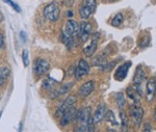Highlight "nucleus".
<instances>
[{
  "label": "nucleus",
  "instance_id": "obj_1",
  "mask_svg": "<svg viewBox=\"0 0 156 132\" xmlns=\"http://www.w3.org/2000/svg\"><path fill=\"white\" fill-rule=\"evenodd\" d=\"M78 28L79 24L74 20H69L65 24L64 30H62V41L66 45L70 47V44L74 45V35L78 34Z\"/></svg>",
  "mask_w": 156,
  "mask_h": 132
},
{
  "label": "nucleus",
  "instance_id": "obj_2",
  "mask_svg": "<svg viewBox=\"0 0 156 132\" xmlns=\"http://www.w3.org/2000/svg\"><path fill=\"white\" fill-rule=\"evenodd\" d=\"M59 6L56 2H51L47 4L44 9V17L51 22H55L59 18Z\"/></svg>",
  "mask_w": 156,
  "mask_h": 132
},
{
  "label": "nucleus",
  "instance_id": "obj_3",
  "mask_svg": "<svg viewBox=\"0 0 156 132\" xmlns=\"http://www.w3.org/2000/svg\"><path fill=\"white\" fill-rule=\"evenodd\" d=\"M75 102H76V97H75V96H69L64 102L60 104L59 107L57 108L56 112H55V116H56V118H62L70 108L73 107Z\"/></svg>",
  "mask_w": 156,
  "mask_h": 132
},
{
  "label": "nucleus",
  "instance_id": "obj_4",
  "mask_svg": "<svg viewBox=\"0 0 156 132\" xmlns=\"http://www.w3.org/2000/svg\"><path fill=\"white\" fill-rule=\"evenodd\" d=\"M89 72H90V63L85 59H80L76 69H75V73H74L75 78L77 80L82 79V78L89 74Z\"/></svg>",
  "mask_w": 156,
  "mask_h": 132
},
{
  "label": "nucleus",
  "instance_id": "obj_5",
  "mask_svg": "<svg viewBox=\"0 0 156 132\" xmlns=\"http://www.w3.org/2000/svg\"><path fill=\"white\" fill-rule=\"evenodd\" d=\"M92 34V24L89 22L82 21L79 24V28H78V37L81 42H87L89 40L90 35Z\"/></svg>",
  "mask_w": 156,
  "mask_h": 132
},
{
  "label": "nucleus",
  "instance_id": "obj_6",
  "mask_svg": "<svg viewBox=\"0 0 156 132\" xmlns=\"http://www.w3.org/2000/svg\"><path fill=\"white\" fill-rule=\"evenodd\" d=\"M90 116H92L90 108L85 107V108H82V109H80V110L76 111V116H75V119H76V121L81 125V127L85 128L87 121H89V119Z\"/></svg>",
  "mask_w": 156,
  "mask_h": 132
},
{
  "label": "nucleus",
  "instance_id": "obj_7",
  "mask_svg": "<svg viewBox=\"0 0 156 132\" xmlns=\"http://www.w3.org/2000/svg\"><path fill=\"white\" fill-rule=\"evenodd\" d=\"M126 94L130 99L134 100L135 103H138L140 102V98L143 96V86L142 85L128 86L126 90Z\"/></svg>",
  "mask_w": 156,
  "mask_h": 132
},
{
  "label": "nucleus",
  "instance_id": "obj_8",
  "mask_svg": "<svg viewBox=\"0 0 156 132\" xmlns=\"http://www.w3.org/2000/svg\"><path fill=\"white\" fill-rule=\"evenodd\" d=\"M49 68L50 65L47 60L43 59V58H37V59H36V62H34V72L37 75H43L48 72Z\"/></svg>",
  "mask_w": 156,
  "mask_h": 132
},
{
  "label": "nucleus",
  "instance_id": "obj_9",
  "mask_svg": "<svg viewBox=\"0 0 156 132\" xmlns=\"http://www.w3.org/2000/svg\"><path fill=\"white\" fill-rule=\"evenodd\" d=\"M129 112H130L131 118L133 119V121L136 124V126L140 127V123H142V120H143V116H144V109L140 107V106L134 104V105H132L131 107H130Z\"/></svg>",
  "mask_w": 156,
  "mask_h": 132
},
{
  "label": "nucleus",
  "instance_id": "obj_10",
  "mask_svg": "<svg viewBox=\"0 0 156 132\" xmlns=\"http://www.w3.org/2000/svg\"><path fill=\"white\" fill-rule=\"evenodd\" d=\"M130 66H131V62H127L123 63V65H121L115 72V79L118 81L124 80L128 74Z\"/></svg>",
  "mask_w": 156,
  "mask_h": 132
},
{
  "label": "nucleus",
  "instance_id": "obj_11",
  "mask_svg": "<svg viewBox=\"0 0 156 132\" xmlns=\"http://www.w3.org/2000/svg\"><path fill=\"white\" fill-rule=\"evenodd\" d=\"M95 88V81L89 80L87 82H84L83 84L80 86L79 88V94L81 97H87L90 93L94 91Z\"/></svg>",
  "mask_w": 156,
  "mask_h": 132
},
{
  "label": "nucleus",
  "instance_id": "obj_12",
  "mask_svg": "<svg viewBox=\"0 0 156 132\" xmlns=\"http://www.w3.org/2000/svg\"><path fill=\"white\" fill-rule=\"evenodd\" d=\"M146 79V74L143 70L142 66H138L135 70V74L133 76V85H143V82Z\"/></svg>",
  "mask_w": 156,
  "mask_h": 132
},
{
  "label": "nucleus",
  "instance_id": "obj_13",
  "mask_svg": "<svg viewBox=\"0 0 156 132\" xmlns=\"http://www.w3.org/2000/svg\"><path fill=\"white\" fill-rule=\"evenodd\" d=\"M73 85H74V82L73 81H70V82H67V83H64L58 90H55V91H52V94H51V98H56L58 97L60 95H64V94H66L69 92L70 90L73 87Z\"/></svg>",
  "mask_w": 156,
  "mask_h": 132
},
{
  "label": "nucleus",
  "instance_id": "obj_14",
  "mask_svg": "<svg viewBox=\"0 0 156 132\" xmlns=\"http://www.w3.org/2000/svg\"><path fill=\"white\" fill-rule=\"evenodd\" d=\"M75 116H76V110L74 109V107H71L62 118H60V125L62 126L69 125Z\"/></svg>",
  "mask_w": 156,
  "mask_h": 132
},
{
  "label": "nucleus",
  "instance_id": "obj_15",
  "mask_svg": "<svg viewBox=\"0 0 156 132\" xmlns=\"http://www.w3.org/2000/svg\"><path fill=\"white\" fill-rule=\"evenodd\" d=\"M98 35H99V34H96V37H95L94 39L92 40V42H90V44L84 48L83 52H84V55H85L87 57L93 56V54H94V53L96 52L97 47H98V40H97Z\"/></svg>",
  "mask_w": 156,
  "mask_h": 132
},
{
  "label": "nucleus",
  "instance_id": "obj_16",
  "mask_svg": "<svg viewBox=\"0 0 156 132\" xmlns=\"http://www.w3.org/2000/svg\"><path fill=\"white\" fill-rule=\"evenodd\" d=\"M155 93H156V79L154 77H152L147 82V100L152 101Z\"/></svg>",
  "mask_w": 156,
  "mask_h": 132
},
{
  "label": "nucleus",
  "instance_id": "obj_17",
  "mask_svg": "<svg viewBox=\"0 0 156 132\" xmlns=\"http://www.w3.org/2000/svg\"><path fill=\"white\" fill-rule=\"evenodd\" d=\"M104 106L103 105H100L98 106L97 110L95 111L94 116H93V121H94V124H99L101 123V122L103 121V119H104L105 116V113H104Z\"/></svg>",
  "mask_w": 156,
  "mask_h": 132
},
{
  "label": "nucleus",
  "instance_id": "obj_18",
  "mask_svg": "<svg viewBox=\"0 0 156 132\" xmlns=\"http://www.w3.org/2000/svg\"><path fill=\"white\" fill-rule=\"evenodd\" d=\"M79 15L82 19L85 20V19H89L90 16L92 15V12H90V9L87 5H82L79 9Z\"/></svg>",
  "mask_w": 156,
  "mask_h": 132
},
{
  "label": "nucleus",
  "instance_id": "obj_19",
  "mask_svg": "<svg viewBox=\"0 0 156 132\" xmlns=\"http://www.w3.org/2000/svg\"><path fill=\"white\" fill-rule=\"evenodd\" d=\"M123 21H124V16H123L121 12H119V14L115 15L114 17V19L112 20V25L115 27L120 26V25L123 23Z\"/></svg>",
  "mask_w": 156,
  "mask_h": 132
},
{
  "label": "nucleus",
  "instance_id": "obj_20",
  "mask_svg": "<svg viewBox=\"0 0 156 132\" xmlns=\"http://www.w3.org/2000/svg\"><path fill=\"white\" fill-rule=\"evenodd\" d=\"M126 104V101H125V97L122 93H118L117 94V105L118 107L120 108V110H122L123 107L125 106Z\"/></svg>",
  "mask_w": 156,
  "mask_h": 132
},
{
  "label": "nucleus",
  "instance_id": "obj_21",
  "mask_svg": "<svg viewBox=\"0 0 156 132\" xmlns=\"http://www.w3.org/2000/svg\"><path fill=\"white\" fill-rule=\"evenodd\" d=\"M105 118H106V120L109 122V123H112L114 126H118L119 124H118L117 120H115V113L112 112V110H108L106 112V115H105Z\"/></svg>",
  "mask_w": 156,
  "mask_h": 132
},
{
  "label": "nucleus",
  "instance_id": "obj_22",
  "mask_svg": "<svg viewBox=\"0 0 156 132\" xmlns=\"http://www.w3.org/2000/svg\"><path fill=\"white\" fill-rule=\"evenodd\" d=\"M84 5H87L89 9H90V12H92V14L96 11V7H97V1L96 0H85V4Z\"/></svg>",
  "mask_w": 156,
  "mask_h": 132
},
{
  "label": "nucleus",
  "instance_id": "obj_23",
  "mask_svg": "<svg viewBox=\"0 0 156 132\" xmlns=\"http://www.w3.org/2000/svg\"><path fill=\"white\" fill-rule=\"evenodd\" d=\"M53 85H54V81L52 80V79H45L44 80V82H43V87H45L46 90H52V87H53Z\"/></svg>",
  "mask_w": 156,
  "mask_h": 132
},
{
  "label": "nucleus",
  "instance_id": "obj_24",
  "mask_svg": "<svg viewBox=\"0 0 156 132\" xmlns=\"http://www.w3.org/2000/svg\"><path fill=\"white\" fill-rule=\"evenodd\" d=\"M118 62V60H115V62H108V63H105V65H101V69L102 71H104V72H107V71H110L112 69V68L115 67L114 65Z\"/></svg>",
  "mask_w": 156,
  "mask_h": 132
},
{
  "label": "nucleus",
  "instance_id": "obj_25",
  "mask_svg": "<svg viewBox=\"0 0 156 132\" xmlns=\"http://www.w3.org/2000/svg\"><path fill=\"white\" fill-rule=\"evenodd\" d=\"M22 60H23V65L25 67L29 65V56L27 50H23V52H22Z\"/></svg>",
  "mask_w": 156,
  "mask_h": 132
},
{
  "label": "nucleus",
  "instance_id": "obj_26",
  "mask_svg": "<svg viewBox=\"0 0 156 132\" xmlns=\"http://www.w3.org/2000/svg\"><path fill=\"white\" fill-rule=\"evenodd\" d=\"M3 1L5 2V3L9 4V5H11V6L12 7V9H15V11H17V12H21V9L19 7V5H18V4L15 3L14 1H12V0H3Z\"/></svg>",
  "mask_w": 156,
  "mask_h": 132
},
{
  "label": "nucleus",
  "instance_id": "obj_27",
  "mask_svg": "<svg viewBox=\"0 0 156 132\" xmlns=\"http://www.w3.org/2000/svg\"><path fill=\"white\" fill-rule=\"evenodd\" d=\"M0 76H1L2 78H7L9 76V70L7 69V68H1V70H0Z\"/></svg>",
  "mask_w": 156,
  "mask_h": 132
},
{
  "label": "nucleus",
  "instance_id": "obj_28",
  "mask_svg": "<svg viewBox=\"0 0 156 132\" xmlns=\"http://www.w3.org/2000/svg\"><path fill=\"white\" fill-rule=\"evenodd\" d=\"M74 132H87V131H85V128H83V127H81V126H79V127H77V128H75Z\"/></svg>",
  "mask_w": 156,
  "mask_h": 132
},
{
  "label": "nucleus",
  "instance_id": "obj_29",
  "mask_svg": "<svg viewBox=\"0 0 156 132\" xmlns=\"http://www.w3.org/2000/svg\"><path fill=\"white\" fill-rule=\"evenodd\" d=\"M3 44H4V37L2 34H0V49L3 46Z\"/></svg>",
  "mask_w": 156,
  "mask_h": 132
},
{
  "label": "nucleus",
  "instance_id": "obj_30",
  "mask_svg": "<svg viewBox=\"0 0 156 132\" xmlns=\"http://www.w3.org/2000/svg\"><path fill=\"white\" fill-rule=\"evenodd\" d=\"M144 132H152V130H151V127L149 126V124H147L144 129Z\"/></svg>",
  "mask_w": 156,
  "mask_h": 132
},
{
  "label": "nucleus",
  "instance_id": "obj_31",
  "mask_svg": "<svg viewBox=\"0 0 156 132\" xmlns=\"http://www.w3.org/2000/svg\"><path fill=\"white\" fill-rule=\"evenodd\" d=\"M20 35H21V39L23 40V42H26V35L24 34V31H21Z\"/></svg>",
  "mask_w": 156,
  "mask_h": 132
},
{
  "label": "nucleus",
  "instance_id": "obj_32",
  "mask_svg": "<svg viewBox=\"0 0 156 132\" xmlns=\"http://www.w3.org/2000/svg\"><path fill=\"white\" fill-rule=\"evenodd\" d=\"M3 82H4V78H2L1 76H0V86L3 84Z\"/></svg>",
  "mask_w": 156,
  "mask_h": 132
},
{
  "label": "nucleus",
  "instance_id": "obj_33",
  "mask_svg": "<svg viewBox=\"0 0 156 132\" xmlns=\"http://www.w3.org/2000/svg\"><path fill=\"white\" fill-rule=\"evenodd\" d=\"M68 17H69V18H72L73 17V12L71 11L68 12Z\"/></svg>",
  "mask_w": 156,
  "mask_h": 132
},
{
  "label": "nucleus",
  "instance_id": "obj_34",
  "mask_svg": "<svg viewBox=\"0 0 156 132\" xmlns=\"http://www.w3.org/2000/svg\"><path fill=\"white\" fill-rule=\"evenodd\" d=\"M154 119L156 120V108H155V110H154Z\"/></svg>",
  "mask_w": 156,
  "mask_h": 132
},
{
  "label": "nucleus",
  "instance_id": "obj_35",
  "mask_svg": "<svg viewBox=\"0 0 156 132\" xmlns=\"http://www.w3.org/2000/svg\"><path fill=\"white\" fill-rule=\"evenodd\" d=\"M22 131V124L20 125V129H19V132H21Z\"/></svg>",
  "mask_w": 156,
  "mask_h": 132
},
{
  "label": "nucleus",
  "instance_id": "obj_36",
  "mask_svg": "<svg viewBox=\"0 0 156 132\" xmlns=\"http://www.w3.org/2000/svg\"><path fill=\"white\" fill-rule=\"evenodd\" d=\"M1 115H2V113H1V112H0V118H1Z\"/></svg>",
  "mask_w": 156,
  "mask_h": 132
},
{
  "label": "nucleus",
  "instance_id": "obj_37",
  "mask_svg": "<svg viewBox=\"0 0 156 132\" xmlns=\"http://www.w3.org/2000/svg\"><path fill=\"white\" fill-rule=\"evenodd\" d=\"M155 94H156V93H155Z\"/></svg>",
  "mask_w": 156,
  "mask_h": 132
}]
</instances>
